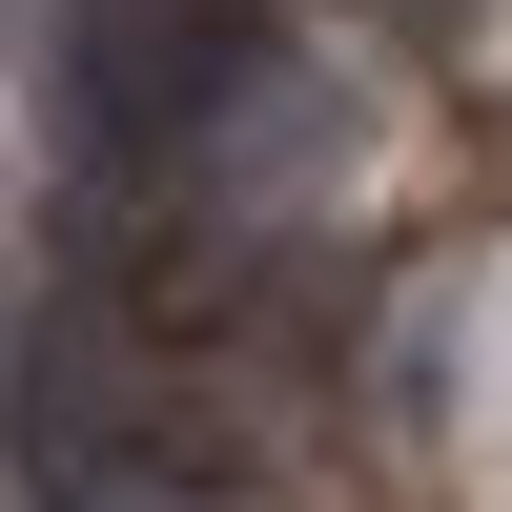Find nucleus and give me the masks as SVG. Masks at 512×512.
Listing matches in <instances>:
<instances>
[{
    "instance_id": "1",
    "label": "nucleus",
    "mask_w": 512,
    "mask_h": 512,
    "mask_svg": "<svg viewBox=\"0 0 512 512\" xmlns=\"http://www.w3.org/2000/svg\"><path fill=\"white\" fill-rule=\"evenodd\" d=\"M0 431H21V492L41 512H226L246 492V431L205 410V369L123 349L103 308H21V349H0Z\"/></svg>"
},
{
    "instance_id": "2",
    "label": "nucleus",
    "mask_w": 512,
    "mask_h": 512,
    "mask_svg": "<svg viewBox=\"0 0 512 512\" xmlns=\"http://www.w3.org/2000/svg\"><path fill=\"white\" fill-rule=\"evenodd\" d=\"M267 123H308V62L267 41V0H62V144L82 164H205V185H246Z\"/></svg>"
}]
</instances>
